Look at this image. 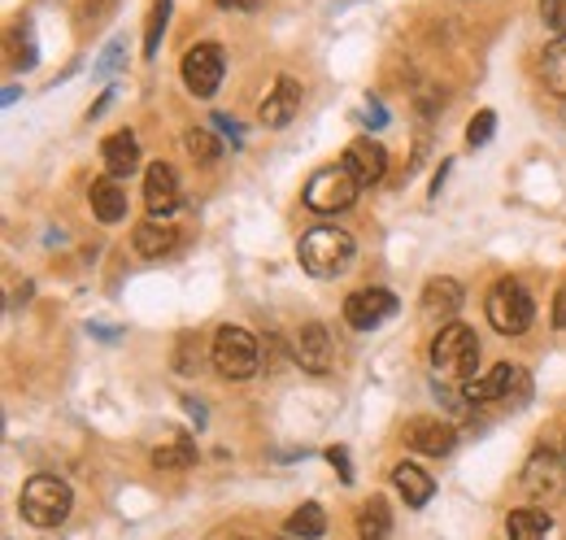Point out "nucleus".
I'll return each instance as SVG.
<instances>
[{"instance_id": "1", "label": "nucleus", "mask_w": 566, "mask_h": 540, "mask_svg": "<svg viewBox=\"0 0 566 540\" xmlns=\"http://www.w3.org/2000/svg\"><path fill=\"white\" fill-rule=\"evenodd\" d=\"M353 235L348 231H340V226H313V231H305L300 235V244H296V261H300V270L305 274H313V279H335V274H344L348 266H353Z\"/></svg>"}, {"instance_id": "2", "label": "nucleus", "mask_w": 566, "mask_h": 540, "mask_svg": "<svg viewBox=\"0 0 566 540\" xmlns=\"http://www.w3.org/2000/svg\"><path fill=\"white\" fill-rule=\"evenodd\" d=\"M431 366L444 379H475L479 366V335L466 322H444L431 340Z\"/></svg>"}, {"instance_id": "3", "label": "nucleus", "mask_w": 566, "mask_h": 540, "mask_svg": "<svg viewBox=\"0 0 566 540\" xmlns=\"http://www.w3.org/2000/svg\"><path fill=\"white\" fill-rule=\"evenodd\" d=\"M17 505H22V518L30 527H57V523H65L74 496H70V488L57 475H30L22 496H17Z\"/></svg>"}, {"instance_id": "4", "label": "nucleus", "mask_w": 566, "mask_h": 540, "mask_svg": "<svg viewBox=\"0 0 566 540\" xmlns=\"http://www.w3.org/2000/svg\"><path fill=\"white\" fill-rule=\"evenodd\" d=\"M536 318V305L527 296V287L518 279H501L492 292H488V322L501 331V335H522Z\"/></svg>"}, {"instance_id": "5", "label": "nucleus", "mask_w": 566, "mask_h": 540, "mask_svg": "<svg viewBox=\"0 0 566 540\" xmlns=\"http://www.w3.org/2000/svg\"><path fill=\"white\" fill-rule=\"evenodd\" d=\"M531 396V379L522 366L514 361H496L488 375H475L466 379V401H509V405H522Z\"/></svg>"}, {"instance_id": "6", "label": "nucleus", "mask_w": 566, "mask_h": 540, "mask_svg": "<svg viewBox=\"0 0 566 540\" xmlns=\"http://www.w3.org/2000/svg\"><path fill=\"white\" fill-rule=\"evenodd\" d=\"M213 366L222 379H253L257 375V340L244 327H218L213 335Z\"/></svg>"}, {"instance_id": "7", "label": "nucleus", "mask_w": 566, "mask_h": 540, "mask_svg": "<svg viewBox=\"0 0 566 540\" xmlns=\"http://www.w3.org/2000/svg\"><path fill=\"white\" fill-rule=\"evenodd\" d=\"M357 200V179L344 165H322L318 174H309L305 183V205L313 213H340Z\"/></svg>"}, {"instance_id": "8", "label": "nucleus", "mask_w": 566, "mask_h": 540, "mask_svg": "<svg viewBox=\"0 0 566 540\" xmlns=\"http://www.w3.org/2000/svg\"><path fill=\"white\" fill-rule=\"evenodd\" d=\"M222 70H226V61H222V48H218V44H196V48H187V57H183V83H187V91L200 96V100H209V96L222 87Z\"/></svg>"}, {"instance_id": "9", "label": "nucleus", "mask_w": 566, "mask_h": 540, "mask_svg": "<svg viewBox=\"0 0 566 540\" xmlns=\"http://www.w3.org/2000/svg\"><path fill=\"white\" fill-rule=\"evenodd\" d=\"M396 314V296L387 287H357L348 300H344V322L353 331H374L383 318Z\"/></svg>"}, {"instance_id": "10", "label": "nucleus", "mask_w": 566, "mask_h": 540, "mask_svg": "<svg viewBox=\"0 0 566 540\" xmlns=\"http://www.w3.org/2000/svg\"><path fill=\"white\" fill-rule=\"evenodd\" d=\"M144 205H148V218H170L183 196H179V174L165 165V161H152L148 174H144Z\"/></svg>"}, {"instance_id": "11", "label": "nucleus", "mask_w": 566, "mask_h": 540, "mask_svg": "<svg viewBox=\"0 0 566 540\" xmlns=\"http://www.w3.org/2000/svg\"><path fill=\"white\" fill-rule=\"evenodd\" d=\"M353 179H357V187H374L383 174H387V152H383V144H374V139H353L348 148H344V161H340Z\"/></svg>"}, {"instance_id": "12", "label": "nucleus", "mask_w": 566, "mask_h": 540, "mask_svg": "<svg viewBox=\"0 0 566 540\" xmlns=\"http://www.w3.org/2000/svg\"><path fill=\"white\" fill-rule=\"evenodd\" d=\"M296 361L309 375H327L335 366V344H331V331L322 322H305L296 331Z\"/></svg>"}, {"instance_id": "13", "label": "nucleus", "mask_w": 566, "mask_h": 540, "mask_svg": "<svg viewBox=\"0 0 566 540\" xmlns=\"http://www.w3.org/2000/svg\"><path fill=\"white\" fill-rule=\"evenodd\" d=\"M296 109H300V83H296V78H287V74H279V78H274V87L266 91V100H261L257 118H261V126L279 131V126H287V122L296 118Z\"/></svg>"}, {"instance_id": "14", "label": "nucleus", "mask_w": 566, "mask_h": 540, "mask_svg": "<svg viewBox=\"0 0 566 540\" xmlns=\"http://www.w3.org/2000/svg\"><path fill=\"white\" fill-rule=\"evenodd\" d=\"M401 435H405L409 449H418V453H427V457H444V453H453V444H457V431H453L448 422H440V418H409Z\"/></svg>"}, {"instance_id": "15", "label": "nucleus", "mask_w": 566, "mask_h": 540, "mask_svg": "<svg viewBox=\"0 0 566 540\" xmlns=\"http://www.w3.org/2000/svg\"><path fill=\"white\" fill-rule=\"evenodd\" d=\"M522 488H527V496H536V501H553V496L562 492V466H557V453L536 449V453L527 457V466H522Z\"/></svg>"}, {"instance_id": "16", "label": "nucleus", "mask_w": 566, "mask_h": 540, "mask_svg": "<svg viewBox=\"0 0 566 540\" xmlns=\"http://www.w3.org/2000/svg\"><path fill=\"white\" fill-rule=\"evenodd\" d=\"M392 483H396V492L405 496V505H409V510L427 505V501H431V492H435V479H431L418 462H396V466H392Z\"/></svg>"}, {"instance_id": "17", "label": "nucleus", "mask_w": 566, "mask_h": 540, "mask_svg": "<svg viewBox=\"0 0 566 540\" xmlns=\"http://www.w3.org/2000/svg\"><path fill=\"white\" fill-rule=\"evenodd\" d=\"M100 157H104V170L113 179H126L135 165H139V139L131 131H113L104 144H100Z\"/></svg>"}, {"instance_id": "18", "label": "nucleus", "mask_w": 566, "mask_h": 540, "mask_svg": "<svg viewBox=\"0 0 566 540\" xmlns=\"http://www.w3.org/2000/svg\"><path fill=\"white\" fill-rule=\"evenodd\" d=\"M131 244H135V253H139V257H165V253H174L179 231H174L165 218H148V222H139V226H135Z\"/></svg>"}, {"instance_id": "19", "label": "nucleus", "mask_w": 566, "mask_h": 540, "mask_svg": "<svg viewBox=\"0 0 566 540\" xmlns=\"http://www.w3.org/2000/svg\"><path fill=\"white\" fill-rule=\"evenodd\" d=\"M87 200H91V213H96L100 222H122V218H126V192H122V183H118L113 174L96 179L91 192H87Z\"/></svg>"}, {"instance_id": "20", "label": "nucleus", "mask_w": 566, "mask_h": 540, "mask_svg": "<svg viewBox=\"0 0 566 540\" xmlns=\"http://www.w3.org/2000/svg\"><path fill=\"white\" fill-rule=\"evenodd\" d=\"M505 531H509V540H549L553 536V518L540 505H522V510H514L505 518Z\"/></svg>"}, {"instance_id": "21", "label": "nucleus", "mask_w": 566, "mask_h": 540, "mask_svg": "<svg viewBox=\"0 0 566 540\" xmlns=\"http://www.w3.org/2000/svg\"><path fill=\"white\" fill-rule=\"evenodd\" d=\"M457 305H462V283H457V279L440 274V279H431V283L422 287V309H427V314L448 318V314H457Z\"/></svg>"}, {"instance_id": "22", "label": "nucleus", "mask_w": 566, "mask_h": 540, "mask_svg": "<svg viewBox=\"0 0 566 540\" xmlns=\"http://www.w3.org/2000/svg\"><path fill=\"white\" fill-rule=\"evenodd\" d=\"M392 536V510L383 496H370L357 510V540H387Z\"/></svg>"}, {"instance_id": "23", "label": "nucleus", "mask_w": 566, "mask_h": 540, "mask_svg": "<svg viewBox=\"0 0 566 540\" xmlns=\"http://www.w3.org/2000/svg\"><path fill=\"white\" fill-rule=\"evenodd\" d=\"M287 531L300 536V540H322V531H327V514H322V505H318V501L296 505V510L287 514Z\"/></svg>"}, {"instance_id": "24", "label": "nucleus", "mask_w": 566, "mask_h": 540, "mask_svg": "<svg viewBox=\"0 0 566 540\" xmlns=\"http://www.w3.org/2000/svg\"><path fill=\"white\" fill-rule=\"evenodd\" d=\"M540 74H544V87H549L553 96H566V35H557V39L544 48Z\"/></svg>"}, {"instance_id": "25", "label": "nucleus", "mask_w": 566, "mask_h": 540, "mask_svg": "<svg viewBox=\"0 0 566 540\" xmlns=\"http://www.w3.org/2000/svg\"><path fill=\"white\" fill-rule=\"evenodd\" d=\"M196 462V444L192 440H170V444H161L157 453H152V466L157 470H187Z\"/></svg>"}, {"instance_id": "26", "label": "nucleus", "mask_w": 566, "mask_h": 540, "mask_svg": "<svg viewBox=\"0 0 566 540\" xmlns=\"http://www.w3.org/2000/svg\"><path fill=\"white\" fill-rule=\"evenodd\" d=\"M183 144H187V152H192V161H200V165H213L218 157H222V144L205 131V126H192L187 135H183Z\"/></svg>"}, {"instance_id": "27", "label": "nucleus", "mask_w": 566, "mask_h": 540, "mask_svg": "<svg viewBox=\"0 0 566 540\" xmlns=\"http://www.w3.org/2000/svg\"><path fill=\"white\" fill-rule=\"evenodd\" d=\"M165 17H170V0H152V9H148V26H144V57H157V44H161V30H165Z\"/></svg>"}, {"instance_id": "28", "label": "nucleus", "mask_w": 566, "mask_h": 540, "mask_svg": "<svg viewBox=\"0 0 566 540\" xmlns=\"http://www.w3.org/2000/svg\"><path fill=\"white\" fill-rule=\"evenodd\" d=\"M492 131H496V113H492V109H479V113L470 118V126H466V144L479 148V144L492 139Z\"/></svg>"}, {"instance_id": "29", "label": "nucleus", "mask_w": 566, "mask_h": 540, "mask_svg": "<svg viewBox=\"0 0 566 540\" xmlns=\"http://www.w3.org/2000/svg\"><path fill=\"white\" fill-rule=\"evenodd\" d=\"M174 366H179L183 375L200 370V340H196V335H179V348H174Z\"/></svg>"}, {"instance_id": "30", "label": "nucleus", "mask_w": 566, "mask_h": 540, "mask_svg": "<svg viewBox=\"0 0 566 540\" xmlns=\"http://www.w3.org/2000/svg\"><path fill=\"white\" fill-rule=\"evenodd\" d=\"M540 17H544L549 30L566 35V0H540Z\"/></svg>"}, {"instance_id": "31", "label": "nucleus", "mask_w": 566, "mask_h": 540, "mask_svg": "<svg viewBox=\"0 0 566 540\" xmlns=\"http://www.w3.org/2000/svg\"><path fill=\"white\" fill-rule=\"evenodd\" d=\"M327 457H331V466L340 470V479H344V483H353V466H348V449H340V444H335V449H331Z\"/></svg>"}, {"instance_id": "32", "label": "nucleus", "mask_w": 566, "mask_h": 540, "mask_svg": "<svg viewBox=\"0 0 566 540\" xmlns=\"http://www.w3.org/2000/svg\"><path fill=\"white\" fill-rule=\"evenodd\" d=\"M553 327H557V331H566V279H562L557 296H553Z\"/></svg>"}, {"instance_id": "33", "label": "nucleus", "mask_w": 566, "mask_h": 540, "mask_svg": "<svg viewBox=\"0 0 566 540\" xmlns=\"http://www.w3.org/2000/svg\"><path fill=\"white\" fill-rule=\"evenodd\" d=\"M118 52H122V39H113V44L104 48V57H100V70H113V65H118Z\"/></svg>"}, {"instance_id": "34", "label": "nucleus", "mask_w": 566, "mask_h": 540, "mask_svg": "<svg viewBox=\"0 0 566 540\" xmlns=\"http://www.w3.org/2000/svg\"><path fill=\"white\" fill-rule=\"evenodd\" d=\"M222 9H235V13H253L257 9V0H218Z\"/></svg>"}, {"instance_id": "35", "label": "nucleus", "mask_w": 566, "mask_h": 540, "mask_svg": "<svg viewBox=\"0 0 566 540\" xmlns=\"http://www.w3.org/2000/svg\"><path fill=\"white\" fill-rule=\"evenodd\" d=\"M239 540H244V536H239Z\"/></svg>"}]
</instances>
